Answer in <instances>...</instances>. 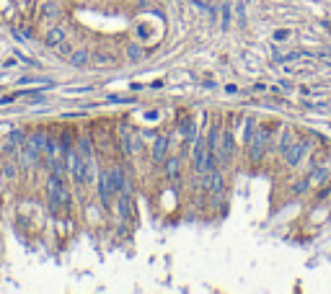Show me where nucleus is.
I'll return each instance as SVG.
<instances>
[{"label": "nucleus", "mask_w": 331, "mask_h": 294, "mask_svg": "<svg viewBox=\"0 0 331 294\" xmlns=\"http://www.w3.org/2000/svg\"><path fill=\"white\" fill-rule=\"evenodd\" d=\"M70 170H72V178L78 183H91L94 181V160L83 158L78 150H70Z\"/></svg>", "instance_id": "3"}, {"label": "nucleus", "mask_w": 331, "mask_h": 294, "mask_svg": "<svg viewBox=\"0 0 331 294\" xmlns=\"http://www.w3.org/2000/svg\"><path fill=\"white\" fill-rule=\"evenodd\" d=\"M295 140H298V137H295V132H292L290 126H284V129L280 132V145H277V152H280V155H284V152L290 150V145L295 142Z\"/></svg>", "instance_id": "12"}, {"label": "nucleus", "mask_w": 331, "mask_h": 294, "mask_svg": "<svg viewBox=\"0 0 331 294\" xmlns=\"http://www.w3.org/2000/svg\"><path fill=\"white\" fill-rule=\"evenodd\" d=\"M269 142H272V132L266 129V126H256L254 137L248 140L246 147V155L251 158V163H261L266 158V152H269Z\"/></svg>", "instance_id": "2"}, {"label": "nucleus", "mask_w": 331, "mask_h": 294, "mask_svg": "<svg viewBox=\"0 0 331 294\" xmlns=\"http://www.w3.org/2000/svg\"><path fill=\"white\" fill-rule=\"evenodd\" d=\"M65 29H62V26H54V29H49L47 34H44V44H47V47H60L62 42H65Z\"/></svg>", "instance_id": "11"}, {"label": "nucleus", "mask_w": 331, "mask_h": 294, "mask_svg": "<svg viewBox=\"0 0 331 294\" xmlns=\"http://www.w3.org/2000/svg\"><path fill=\"white\" fill-rule=\"evenodd\" d=\"M91 60H94V65H109V62H112V57H106V54H104V52H98V54H94V57H91Z\"/></svg>", "instance_id": "20"}, {"label": "nucleus", "mask_w": 331, "mask_h": 294, "mask_svg": "<svg viewBox=\"0 0 331 294\" xmlns=\"http://www.w3.org/2000/svg\"><path fill=\"white\" fill-rule=\"evenodd\" d=\"M310 150V140H295L290 145V150L282 155L284 158V163L290 165V168H295V165H300V160H303V155H306Z\"/></svg>", "instance_id": "6"}, {"label": "nucleus", "mask_w": 331, "mask_h": 294, "mask_svg": "<svg viewBox=\"0 0 331 294\" xmlns=\"http://www.w3.org/2000/svg\"><path fill=\"white\" fill-rule=\"evenodd\" d=\"M119 145H122L124 158H137L142 152V140L130 124H122V129H119Z\"/></svg>", "instance_id": "4"}, {"label": "nucleus", "mask_w": 331, "mask_h": 294, "mask_svg": "<svg viewBox=\"0 0 331 294\" xmlns=\"http://www.w3.org/2000/svg\"><path fill=\"white\" fill-rule=\"evenodd\" d=\"M329 189H331V181H329Z\"/></svg>", "instance_id": "23"}, {"label": "nucleus", "mask_w": 331, "mask_h": 294, "mask_svg": "<svg viewBox=\"0 0 331 294\" xmlns=\"http://www.w3.org/2000/svg\"><path fill=\"white\" fill-rule=\"evenodd\" d=\"M243 11H246V5H243V3H238V18H241V26H243V18H246V16H243Z\"/></svg>", "instance_id": "22"}, {"label": "nucleus", "mask_w": 331, "mask_h": 294, "mask_svg": "<svg viewBox=\"0 0 331 294\" xmlns=\"http://www.w3.org/2000/svg\"><path fill=\"white\" fill-rule=\"evenodd\" d=\"M256 126H259V122H256L254 116H248V122H246V126H243V145H248V140H251L254 132H256Z\"/></svg>", "instance_id": "15"}, {"label": "nucleus", "mask_w": 331, "mask_h": 294, "mask_svg": "<svg viewBox=\"0 0 331 294\" xmlns=\"http://www.w3.org/2000/svg\"><path fill=\"white\" fill-rule=\"evenodd\" d=\"M70 65L72 67H86L88 62H91V52H86V49H78V52H70Z\"/></svg>", "instance_id": "13"}, {"label": "nucleus", "mask_w": 331, "mask_h": 294, "mask_svg": "<svg viewBox=\"0 0 331 294\" xmlns=\"http://www.w3.org/2000/svg\"><path fill=\"white\" fill-rule=\"evenodd\" d=\"M117 209H119V214H122V219H127V222L135 219V199H132L130 191H119L117 194Z\"/></svg>", "instance_id": "7"}, {"label": "nucleus", "mask_w": 331, "mask_h": 294, "mask_svg": "<svg viewBox=\"0 0 331 294\" xmlns=\"http://www.w3.org/2000/svg\"><path fill=\"white\" fill-rule=\"evenodd\" d=\"M179 132L184 137V142H197V122H194V116H187V119H181L179 122Z\"/></svg>", "instance_id": "9"}, {"label": "nucleus", "mask_w": 331, "mask_h": 294, "mask_svg": "<svg viewBox=\"0 0 331 294\" xmlns=\"http://www.w3.org/2000/svg\"><path fill=\"white\" fill-rule=\"evenodd\" d=\"M231 21H233V8H231V3H225L223 5V31L231 29Z\"/></svg>", "instance_id": "16"}, {"label": "nucleus", "mask_w": 331, "mask_h": 294, "mask_svg": "<svg viewBox=\"0 0 331 294\" xmlns=\"http://www.w3.org/2000/svg\"><path fill=\"white\" fill-rule=\"evenodd\" d=\"M47 194H49V209L54 214H60L62 209L70 207V191L65 186V181H62V176H57V173H52V178L47 183Z\"/></svg>", "instance_id": "1"}, {"label": "nucleus", "mask_w": 331, "mask_h": 294, "mask_svg": "<svg viewBox=\"0 0 331 294\" xmlns=\"http://www.w3.org/2000/svg\"><path fill=\"white\" fill-rule=\"evenodd\" d=\"M168 150H171V140H168V137H166V134L155 137V145H153V152H150L153 165H163V160L168 158Z\"/></svg>", "instance_id": "8"}, {"label": "nucleus", "mask_w": 331, "mask_h": 294, "mask_svg": "<svg viewBox=\"0 0 331 294\" xmlns=\"http://www.w3.org/2000/svg\"><path fill=\"white\" fill-rule=\"evenodd\" d=\"M117 194H119V191H117L114 181H112V173L104 170V173L98 176V196H101V204H104V207H112V201H114Z\"/></svg>", "instance_id": "5"}, {"label": "nucleus", "mask_w": 331, "mask_h": 294, "mask_svg": "<svg viewBox=\"0 0 331 294\" xmlns=\"http://www.w3.org/2000/svg\"><path fill=\"white\" fill-rule=\"evenodd\" d=\"M5 176H8V178H13V176H16V168H13V165H11V163H8V165H5Z\"/></svg>", "instance_id": "21"}, {"label": "nucleus", "mask_w": 331, "mask_h": 294, "mask_svg": "<svg viewBox=\"0 0 331 294\" xmlns=\"http://www.w3.org/2000/svg\"><path fill=\"white\" fill-rule=\"evenodd\" d=\"M78 152L83 155V158L94 160V145H91L88 137H80V140H78Z\"/></svg>", "instance_id": "14"}, {"label": "nucleus", "mask_w": 331, "mask_h": 294, "mask_svg": "<svg viewBox=\"0 0 331 294\" xmlns=\"http://www.w3.org/2000/svg\"><path fill=\"white\" fill-rule=\"evenodd\" d=\"M142 54H145V52H142L140 47H135V44H132V47H127V57H130L132 62H140Z\"/></svg>", "instance_id": "18"}, {"label": "nucleus", "mask_w": 331, "mask_h": 294, "mask_svg": "<svg viewBox=\"0 0 331 294\" xmlns=\"http://www.w3.org/2000/svg\"><path fill=\"white\" fill-rule=\"evenodd\" d=\"M42 16H44V18H57V16H60L57 3H47V5L42 8Z\"/></svg>", "instance_id": "17"}, {"label": "nucleus", "mask_w": 331, "mask_h": 294, "mask_svg": "<svg viewBox=\"0 0 331 294\" xmlns=\"http://www.w3.org/2000/svg\"><path fill=\"white\" fill-rule=\"evenodd\" d=\"M290 36H292L290 29H277V31H274V42H287Z\"/></svg>", "instance_id": "19"}, {"label": "nucleus", "mask_w": 331, "mask_h": 294, "mask_svg": "<svg viewBox=\"0 0 331 294\" xmlns=\"http://www.w3.org/2000/svg\"><path fill=\"white\" fill-rule=\"evenodd\" d=\"M163 170H166V178L168 181H176L179 170H181V158L179 155H168V158L163 160Z\"/></svg>", "instance_id": "10"}]
</instances>
